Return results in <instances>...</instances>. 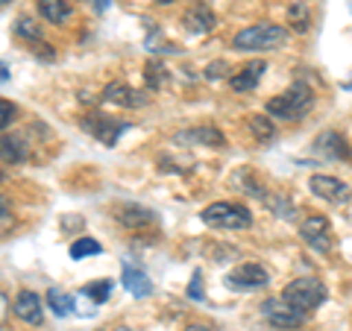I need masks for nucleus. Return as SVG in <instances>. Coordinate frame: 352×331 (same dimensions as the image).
Segmentation results:
<instances>
[{
  "instance_id": "obj_1",
  "label": "nucleus",
  "mask_w": 352,
  "mask_h": 331,
  "mask_svg": "<svg viewBox=\"0 0 352 331\" xmlns=\"http://www.w3.org/2000/svg\"><path fill=\"white\" fill-rule=\"evenodd\" d=\"M311 106H314L311 85L294 82L285 94L267 100V115L270 117H279V120H300V117H305L308 112H311Z\"/></svg>"
},
{
  "instance_id": "obj_2",
  "label": "nucleus",
  "mask_w": 352,
  "mask_h": 331,
  "mask_svg": "<svg viewBox=\"0 0 352 331\" xmlns=\"http://www.w3.org/2000/svg\"><path fill=\"white\" fill-rule=\"evenodd\" d=\"M288 41V30L285 27H276V24H252L247 30L235 32L232 38V47L235 50H276V47H285Z\"/></svg>"
},
{
  "instance_id": "obj_3",
  "label": "nucleus",
  "mask_w": 352,
  "mask_h": 331,
  "mask_svg": "<svg viewBox=\"0 0 352 331\" xmlns=\"http://www.w3.org/2000/svg\"><path fill=\"white\" fill-rule=\"evenodd\" d=\"M282 299H288L294 308L311 314L329 299V290H326V284L320 279H294L288 288L282 290Z\"/></svg>"
},
{
  "instance_id": "obj_4",
  "label": "nucleus",
  "mask_w": 352,
  "mask_h": 331,
  "mask_svg": "<svg viewBox=\"0 0 352 331\" xmlns=\"http://www.w3.org/2000/svg\"><path fill=\"white\" fill-rule=\"evenodd\" d=\"M203 223L212 229H247L252 223V214L247 205L238 203H212L203 208Z\"/></svg>"
},
{
  "instance_id": "obj_5",
  "label": "nucleus",
  "mask_w": 352,
  "mask_h": 331,
  "mask_svg": "<svg viewBox=\"0 0 352 331\" xmlns=\"http://www.w3.org/2000/svg\"><path fill=\"white\" fill-rule=\"evenodd\" d=\"M261 314L264 319L273 326V328H282V331H296V328H302L305 326V319L308 314L300 311V308H294L288 299H267V302H261Z\"/></svg>"
},
{
  "instance_id": "obj_6",
  "label": "nucleus",
  "mask_w": 352,
  "mask_h": 331,
  "mask_svg": "<svg viewBox=\"0 0 352 331\" xmlns=\"http://www.w3.org/2000/svg\"><path fill=\"white\" fill-rule=\"evenodd\" d=\"M300 238L308 249L320 252V255H329L332 252V226L323 214H314V217H305L300 223Z\"/></svg>"
},
{
  "instance_id": "obj_7",
  "label": "nucleus",
  "mask_w": 352,
  "mask_h": 331,
  "mask_svg": "<svg viewBox=\"0 0 352 331\" xmlns=\"http://www.w3.org/2000/svg\"><path fill=\"white\" fill-rule=\"evenodd\" d=\"M270 284V273L261 264H238V267L226 275V288H232L238 293H250V290H261Z\"/></svg>"
},
{
  "instance_id": "obj_8",
  "label": "nucleus",
  "mask_w": 352,
  "mask_h": 331,
  "mask_svg": "<svg viewBox=\"0 0 352 331\" xmlns=\"http://www.w3.org/2000/svg\"><path fill=\"white\" fill-rule=\"evenodd\" d=\"M80 124H82L85 132H91V135L100 141L103 147H115L118 138L129 129L126 120H115V117H109V115H88V117L80 120Z\"/></svg>"
},
{
  "instance_id": "obj_9",
  "label": "nucleus",
  "mask_w": 352,
  "mask_h": 331,
  "mask_svg": "<svg viewBox=\"0 0 352 331\" xmlns=\"http://www.w3.org/2000/svg\"><path fill=\"white\" fill-rule=\"evenodd\" d=\"M314 152L323 159H332V161H352V150L346 144V138L335 129H326L317 135L314 141Z\"/></svg>"
},
{
  "instance_id": "obj_10",
  "label": "nucleus",
  "mask_w": 352,
  "mask_h": 331,
  "mask_svg": "<svg viewBox=\"0 0 352 331\" xmlns=\"http://www.w3.org/2000/svg\"><path fill=\"white\" fill-rule=\"evenodd\" d=\"M308 187H311L314 196H320V200L326 203H349V185L335 179V176H311V182H308Z\"/></svg>"
},
{
  "instance_id": "obj_11",
  "label": "nucleus",
  "mask_w": 352,
  "mask_h": 331,
  "mask_svg": "<svg viewBox=\"0 0 352 331\" xmlns=\"http://www.w3.org/2000/svg\"><path fill=\"white\" fill-rule=\"evenodd\" d=\"M182 27L188 30L191 36H206V32H212V30L217 27V18H214V12H212V9H208L206 3H200V0H197L194 6L185 9Z\"/></svg>"
},
{
  "instance_id": "obj_12",
  "label": "nucleus",
  "mask_w": 352,
  "mask_h": 331,
  "mask_svg": "<svg viewBox=\"0 0 352 331\" xmlns=\"http://www.w3.org/2000/svg\"><path fill=\"white\" fill-rule=\"evenodd\" d=\"M12 311L18 319H24L30 326H41L44 323V305H41V296L36 290H21L12 302Z\"/></svg>"
},
{
  "instance_id": "obj_13",
  "label": "nucleus",
  "mask_w": 352,
  "mask_h": 331,
  "mask_svg": "<svg viewBox=\"0 0 352 331\" xmlns=\"http://www.w3.org/2000/svg\"><path fill=\"white\" fill-rule=\"evenodd\" d=\"M103 100H106V103H118V106L138 109V106L147 103V94H141V91H135V88H129L126 82H112V85H106Z\"/></svg>"
},
{
  "instance_id": "obj_14",
  "label": "nucleus",
  "mask_w": 352,
  "mask_h": 331,
  "mask_svg": "<svg viewBox=\"0 0 352 331\" xmlns=\"http://www.w3.org/2000/svg\"><path fill=\"white\" fill-rule=\"evenodd\" d=\"M264 71H267V65H264L261 59H256V62H250V65H244L232 80H229V85L235 88V91H241V94H247V91H252L258 82H261V76H264Z\"/></svg>"
},
{
  "instance_id": "obj_15",
  "label": "nucleus",
  "mask_w": 352,
  "mask_h": 331,
  "mask_svg": "<svg viewBox=\"0 0 352 331\" xmlns=\"http://www.w3.org/2000/svg\"><path fill=\"white\" fill-rule=\"evenodd\" d=\"M30 156L24 135H0V161L3 164H24Z\"/></svg>"
},
{
  "instance_id": "obj_16",
  "label": "nucleus",
  "mask_w": 352,
  "mask_h": 331,
  "mask_svg": "<svg viewBox=\"0 0 352 331\" xmlns=\"http://www.w3.org/2000/svg\"><path fill=\"white\" fill-rule=\"evenodd\" d=\"M176 141H185V144H206V147H223L226 138L223 132H217L214 126H200V129H185L176 135Z\"/></svg>"
},
{
  "instance_id": "obj_17",
  "label": "nucleus",
  "mask_w": 352,
  "mask_h": 331,
  "mask_svg": "<svg viewBox=\"0 0 352 331\" xmlns=\"http://www.w3.org/2000/svg\"><path fill=\"white\" fill-rule=\"evenodd\" d=\"M124 288H126L132 296H135V299H147V296L153 293V282L147 279L144 270L124 264Z\"/></svg>"
},
{
  "instance_id": "obj_18",
  "label": "nucleus",
  "mask_w": 352,
  "mask_h": 331,
  "mask_svg": "<svg viewBox=\"0 0 352 331\" xmlns=\"http://www.w3.org/2000/svg\"><path fill=\"white\" fill-rule=\"evenodd\" d=\"M118 220H120L124 226L141 229V226L156 223V214H153L150 208H144V205H124V208H118Z\"/></svg>"
},
{
  "instance_id": "obj_19",
  "label": "nucleus",
  "mask_w": 352,
  "mask_h": 331,
  "mask_svg": "<svg viewBox=\"0 0 352 331\" xmlns=\"http://www.w3.org/2000/svg\"><path fill=\"white\" fill-rule=\"evenodd\" d=\"M71 3L68 0H38V15L50 24H65L71 18Z\"/></svg>"
},
{
  "instance_id": "obj_20",
  "label": "nucleus",
  "mask_w": 352,
  "mask_h": 331,
  "mask_svg": "<svg viewBox=\"0 0 352 331\" xmlns=\"http://www.w3.org/2000/svg\"><path fill=\"white\" fill-rule=\"evenodd\" d=\"M247 126H250L252 138H256L258 144H270V141L276 138V126H273V120H270V117H264V115H252Z\"/></svg>"
},
{
  "instance_id": "obj_21",
  "label": "nucleus",
  "mask_w": 352,
  "mask_h": 331,
  "mask_svg": "<svg viewBox=\"0 0 352 331\" xmlns=\"http://www.w3.org/2000/svg\"><path fill=\"white\" fill-rule=\"evenodd\" d=\"M47 305H50V311L56 314V317H71L74 314V296L59 290V288H50L47 290Z\"/></svg>"
},
{
  "instance_id": "obj_22",
  "label": "nucleus",
  "mask_w": 352,
  "mask_h": 331,
  "mask_svg": "<svg viewBox=\"0 0 352 331\" xmlns=\"http://www.w3.org/2000/svg\"><path fill=\"white\" fill-rule=\"evenodd\" d=\"M144 76H147V88H153V91H162V88H168V82H170V71L156 59L147 62Z\"/></svg>"
},
{
  "instance_id": "obj_23",
  "label": "nucleus",
  "mask_w": 352,
  "mask_h": 331,
  "mask_svg": "<svg viewBox=\"0 0 352 331\" xmlns=\"http://www.w3.org/2000/svg\"><path fill=\"white\" fill-rule=\"evenodd\" d=\"M68 252H71V258H74V261H82V258H88V255H100L103 247L97 244L94 238H76Z\"/></svg>"
},
{
  "instance_id": "obj_24",
  "label": "nucleus",
  "mask_w": 352,
  "mask_h": 331,
  "mask_svg": "<svg viewBox=\"0 0 352 331\" xmlns=\"http://www.w3.org/2000/svg\"><path fill=\"white\" fill-rule=\"evenodd\" d=\"M82 296H88L94 305H103L109 296H112V282L109 279H100V282H91V284H85V288L80 290Z\"/></svg>"
},
{
  "instance_id": "obj_25",
  "label": "nucleus",
  "mask_w": 352,
  "mask_h": 331,
  "mask_svg": "<svg viewBox=\"0 0 352 331\" xmlns=\"http://www.w3.org/2000/svg\"><path fill=\"white\" fill-rule=\"evenodd\" d=\"M235 187H238V191H247V194H252V196H258V200H264V196H267V194L261 191L264 185L256 182V176L247 173V170H241V173L235 176Z\"/></svg>"
},
{
  "instance_id": "obj_26",
  "label": "nucleus",
  "mask_w": 352,
  "mask_h": 331,
  "mask_svg": "<svg viewBox=\"0 0 352 331\" xmlns=\"http://www.w3.org/2000/svg\"><path fill=\"white\" fill-rule=\"evenodd\" d=\"M15 32L21 38H30V41H38L41 38V27L36 24V21H30V18H21L18 24H15Z\"/></svg>"
},
{
  "instance_id": "obj_27",
  "label": "nucleus",
  "mask_w": 352,
  "mask_h": 331,
  "mask_svg": "<svg viewBox=\"0 0 352 331\" xmlns=\"http://www.w3.org/2000/svg\"><path fill=\"white\" fill-rule=\"evenodd\" d=\"M18 115V106L9 103V100H0V132H6L9 126H12V120Z\"/></svg>"
},
{
  "instance_id": "obj_28",
  "label": "nucleus",
  "mask_w": 352,
  "mask_h": 331,
  "mask_svg": "<svg viewBox=\"0 0 352 331\" xmlns=\"http://www.w3.org/2000/svg\"><path fill=\"white\" fill-rule=\"evenodd\" d=\"M188 299H194V302H203V299H206L203 273H194V275H191V284H188Z\"/></svg>"
},
{
  "instance_id": "obj_29",
  "label": "nucleus",
  "mask_w": 352,
  "mask_h": 331,
  "mask_svg": "<svg viewBox=\"0 0 352 331\" xmlns=\"http://www.w3.org/2000/svg\"><path fill=\"white\" fill-rule=\"evenodd\" d=\"M291 21H294V27L300 30V32H305V30H308V12H305V6H302V3L291 6Z\"/></svg>"
},
{
  "instance_id": "obj_30",
  "label": "nucleus",
  "mask_w": 352,
  "mask_h": 331,
  "mask_svg": "<svg viewBox=\"0 0 352 331\" xmlns=\"http://www.w3.org/2000/svg\"><path fill=\"white\" fill-rule=\"evenodd\" d=\"M223 73H226V62H212L206 68V80H220Z\"/></svg>"
},
{
  "instance_id": "obj_31",
  "label": "nucleus",
  "mask_w": 352,
  "mask_h": 331,
  "mask_svg": "<svg viewBox=\"0 0 352 331\" xmlns=\"http://www.w3.org/2000/svg\"><path fill=\"white\" fill-rule=\"evenodd\" d=\"M9 223H12V217H9V205H6L3 196H0V229H6Z\"/></svg>"
},
{
  "instance_id": "obj_32",
  "label": "nucleus",
  "mask_w": 352,
  "mask_h": 331,
  "mask_svg": "<svg viewBox=\"0 0 352 331\" xmlns=\"http://www.w3.org/2000/svg\"><path fill=\"white\" fill-rule=\"evenodd\" d=\"M6 317H9V299H6V293L0 290V326H3Z\"/></svg>"
},
{
  "instance_id": "obj_33",
  "label": "nucleus",
  "mask_w": 352,
  "mask_h": 331,
  "mask_svg": "<svg viewBox=\"0 0 352 331\" xmlns=\"http://www.w3.org/2000/svg\"><path fill=\"white\" fill-rule=\"evenodd\" d=\"M91 3H94V9H97V12H106V9L112 6V0H91Z\"/></svg>"
},
{
  "instance_id": "obj_34",
  "label": "nucleus",
  "mask_w": 352,
  "mask_h": 331,
  "mask_svg": "<svg viewBox=\"0 0 352 331\" xmlns=\"http://www.w3.org/2000/svg\"><path fill=\"white\" fill-rule=\"evenodd\" d=\"M3 82H9V68L0 62V85H3Z\"/></svg>"
},
{
  "instance_id": "obj_35",
  "label": "nucleus",
  "mask_w": 352,
  "mask_h": 331,
  "mask_svg": "<svg viewBox=\"0 0 352 331\" xmlns=\"http://www.w3.org/2000/svg\"><path fill=\"white\" fill-rule=\"evenodd\" d=\"M185 331H212V328H208V326H200V323H197V326H188V328H185Z\"/></svg>"
},
{
  "instance_id": "obj_36",
  "label": "nucleus",
  "mask_w": 352,
  "mask_h": 331,
  "mask_svg": "<svg viewBox=\"0 0 352 331\" xmlns=\"http://www.w3.org/2000/svg\"><path fill=\"white\" fill-rule=\"evenodd\" d=\"M156 3H162V6H168V3H173V0H156Z\"/></svg>"
},
{
  "instance_id": "obj_37",
  "label": "nucleus",
  "mask_w": 352,
  "mask_h": 331,
  "mask_svg": "<svg viewBox=\"0 0 352 331\" xmlns=\"http://www.w3.org/2000/svg\"><path fill=\"white\" fill-rule=\"evenodd\" d=\"M3 3H9V0H0V6H3Z\"/></svg>"
},
{
  "instance_id": "obj_38",
  "label": "nucleus",
  "mask_w": 352,
  "mask_h": 331,
  "mask_svg": "<svg viewBox=\"0 0 352 331\" xmlns=\"http://www.w3.org/2000/svg\"><path fill=\"white\" fill-rule=\"evenodd\" d=\"M349 6H352V0H349Z\"/></svg>"
},
{
  "instance_id": "obj_39",
  "label": "nucleus",
  "mask_w": 352,
  "mask_h": 331,
  "mask_svg": "<svg viewBox=\"0 0 352 331\" xmlns=\"http://www.w3.org/2000/svg\"><path fill=\"white\" fill-rule=\"evenodd\" d=\"M120 331H124V328H120Z\"/></svg>"
}]
</instances>
